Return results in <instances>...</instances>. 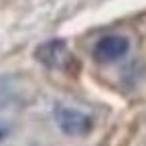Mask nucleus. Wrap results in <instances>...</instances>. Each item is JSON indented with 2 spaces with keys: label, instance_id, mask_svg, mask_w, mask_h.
<instances>
[{
  "label": "nucleus",
  "instance_id": "obj_1",
  "mask_svg": "<svg viewBox=\"0 0 146 146\" xmlns=\"http://www.w3.org/2000/svg\"><path fill=\"white\" fill-rule=\"evenodd\" d=\"M55 122H57L59 130L67 136H87L91 130H94V120H91L89 114L81 112L77 108H69L63 104L55 106Z\"/></svg>",
  "mask_w": 146,
  "mask_h": 146
},
{
  "label": "nucleus",
  "instance_id": "obj_2",
  "mask_svg": "<svg viewBox=\"0 0 146 146\" xmlns=\"http://www.w3.org/2000/svg\"><path fill=\"white\" fill-rule=\"evenodd\" d=\"M35 59L49 69H67L73 63V53L63 39H51L35 49Z\"/></svg>",
  "mask_w": 146,
  "mask_h": 146
},
{
  "label": "nucleus",
  "instance_id": "obj_3",
  "mask_svg": "<svg viewBox=\"0 0 146 146\" xmlns=\"http://www.w3.org/2000/svg\"><path fill=\"white\" fill-rule=\"evenodd\" d=\"M130 51V39L124 35H106L94 45L91 55L94 59L102 65L106 63H114L120 61L122 57H126V53Z\"/></svg>",
  "mask_w": 146,
  "mask_h": 146
},
{
  "label": "nucleus",
  "instance_id": "obj_4",
  "mask_svg": "<svg viewBox=\"0 0 146 146\" xmlns=\"http://www.w3.org/2000/svg\"><path fill=\"white\" fill-rule=\"evenodd\" d=\"M6 134H8V132H6V128H2V126H0V142H2V140L6 138Z\"/></svg>",
  "mask_w": 146,
  "mask_h": 146
}]
</instances>
